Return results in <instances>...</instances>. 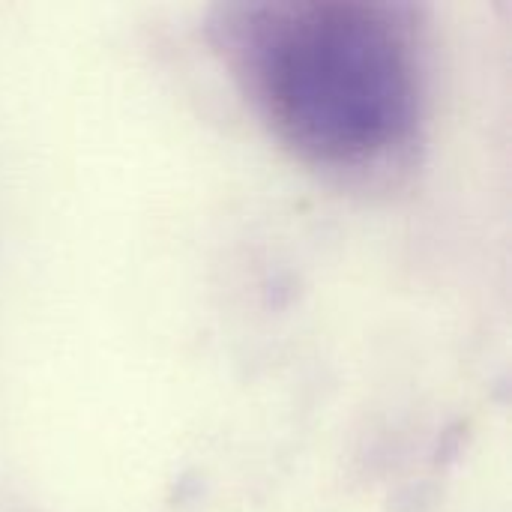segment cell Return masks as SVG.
<instances>
[{"label": "cell", "mask_w": 512, "mask_h": 512, "mask_svg": "<svg viewBox=\"0 0 512 512\" xmlns=\"http://www.w3.org/2000/svg\"><path fill=\"white\" fill-rule=\"evenodd\" d=\"M234 81L300 162L342 177L399 168L426 123L417 9L363 0L231 3L213 18Z\"/></svg>", "instance_id": "1"}]
</instances>
